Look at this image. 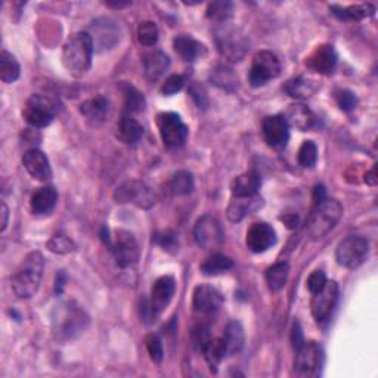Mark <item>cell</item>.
<instances>
[{
	"mask_svg": "<svg viewBox=\"0 0 378 378\" xmlns=\"http://www.w3.org/2000/svg\"><path fill=\"white\" fill-rule=\"evenodd\" d=\"M89 325L86 312L74 302H65L55 307L52 315V330L58 340L67 342L79 337Z\"/></svg>",
	"mask_w": 378,
	"mask_h": 378,
	"instance_id": "1",
	"label": "cell"
},
{
	"mask_svg": "<svg viewBox=\"0 0 378 378\" xmlns=\"http://www.w3.org/2000/svg\"><path fill=\"white\" fill-rule=\"evenodd\" d=\"M94 42L87 31H80L73 34L67 43L64 45L62 50V64L73 75H85L90 65H92L94 57Z\"/></svg>",
	"mask_w": 378,
	"mask_h": 378,
	"instance_id": "2",
	"label": "cell"
},
{
	"mask_svg": "<svg viewBox=\"0 0 378 378\" xmlns=\"http://www.w3.org/2000/svg\"><path fill=\"white\" fill-rule=\"evenodd\" d=\"M43 268L45 259L42 253L33 252L27 254L10 279L12 290H14L17 297L30 298L37 293L43 277Z\"/></svg>",
	"mask_w": 378,
	"mask_h": 378,
	"instance_id": "3",
	"label": "cell"
},
{
	"mask_svg": "<svg viewBox=\"0 0 378 378\" xmlns=\"http://www.w3.org/2000/svg\"><path fill=\"white\" fill-rule=\"evenodd\" d=\"M343 215V207L337 200L325 198L321 203L315 204L314 213L309 219V233L314 240L324 238L333 228L337 225Z\"/></svg>",
	"mask_w": 378,
	"mask_h": 378,
	"instance_id": "4",
	"label": "cell"
},
{
	"mask_svg": "<svg viewBox=\"0 0 378 378\" xmlns=\"http://www.w3.org/2000/svg\"><path fill=\"white\" fill-rule=\"evenodd\" d=\"M215 38L220 55L228 61L237 62L241 61V58L245 55V37L229 21L217 24V27L215 29Z\"/></svg>",
	"mask_w": 378,
	"mask_h": 378,
	"instance_id": "5",
	"label": "cell"
},
{
	"mask_svg": "<svg viewBox=\"0 0 378 378\" xmlns=\"http://www.w3.org/2000/svg\"><path fill=\"white\" fill-rule=\"evenodd\" d=\"M59 103L48 95H31L24 108V119L30 126L42 129L54 122L58 114Z\"/></svg>",
	"mask_w": 378,
	"mask_h": 378,
	"instance_id": "6",
	"label": "cell"
},
{
	"mask_svg": "<svg viewBox=\"0 0 378 378\" xmlns=\"http://www.w3.org/2000/svg\"><path fill=\"white\" fill-rule=\"evenodd\" d=\"M281 74V62L275 54L269 50H260L254 55L249 73V82L253 87L265 86Z\"/></svg>",
	"mask_w": 378,
	"mask_h": 378,
	"instance_id": "7",
	"label": "cell"
},
{
	"mask_svg": "<svg viewBox=\"0 0 378 378\" xmlns=\"http://www.w3.org/2000/svg\"><path fill=\"white\" fill-rule=\"evenodd\" d=\"M296 351H297L294 362L296 375L307 378L321 375V370L324 365V350L318 343L305 342Z\"/></svg>",
	"mask_w": 378,
	"mask_h": 378,
	"instance_id": "8",
	"label": "cell"
},
{
	"mask_svg": "<svg viewBox=\"0 0 378 378\" xmlns=\"http://www.w3.org/2000/svg\"><path fill=\"white\" fill-rule=\"evenodd\" d=\"M370 253V244L362 237H347L338 244L335 259L340 266L355 269L367 260Z\"/></svg>",
	"mask_w": 378,
	"mask_h": 378,
	"instance_id": "9",
	"label": "cell"
},
{
	"mask_svg": "<svg viewBox=\"0 0 378 378\" xmlns=\"http://www.w3.org/2000/svg\"><path fill=\"white\" fill-rule=\"evenodd\" d=\"M159 129L164 145L168 150L184 147L188 139V127L175 112H163L159 115Z\"/></svg>",
	"mask_w": 378,
	"mask_h": 378,
	"instance_id": "10",
	"label": "cell"
},
{
	"mask_svg": "<svg viewBox=\"0 0 378 378\" xmlns=\"http://www.w3.org/2000/svg\"><path fill=\"white\" fill-rule=\"evenodd\" d=\"M194 237L201 249L216 250L224 242L225 233L224 229H221L220 221L215 216L205 215L195 224Z\"/></svg>",
	"mask_w": 378,
	"mask_h": 378,
	"instance_id": "11",
	"label": "cell"
},
{
	"mask_svg": "<svg viewBox=\"0 0 378 378\" xmlns=\"http://www.w3.org/2000/svg\"><path fill=\"white\" fill-rule=\"evenodd\" d=\"M114 198L117 203H130L140 208H150L155 203V194L143 182L129 180L115 189Z\"/></svg>",
	"mask_w": 378,
	"mask_h": 378,
	"instance_id": "12",
	"label": "cell"
},
{
	"mask_svg": "<svg viewBox=\"0 0 378 378\" xmlns=\"http://www.w3.org/2000/svg\"><path fill=\"white\" fill-rule=\"evenodd\" d=\"M338 300V284L335 281H327L324 285V289L314 294L312 298V315L317 319L318 324L327 322L337 305Z\"/></svg>",
	"mask_w": 378,
	"mask_h": 378,
	"instance_id": "13",
	"label": "cell"
},
{
	"mask_svg": "<svg viewBox=\"0 0 378 378\" xmlns=\"http://www.w3.org/2000/svg\"><path fill=\"white\" fill-rule=\"evenodd\" d=\"M87 34L92 38L95 52L108 50L120 41V29L110 18H99L94 21L90 24Z\"/></svg>",
	"mask_w": 378,
	"mask_h": 378,
	"instance_id": "14",
	"label": "cell"
},
{
	"mask_svg": "<svg viewBox=\"0 0 378 378\" xmlns=\"http://www.w3.org/2000/svg\"><path fill=\"white\" fill-rule=\"evenodd\" d=\"M112 253L115 262L120 268H130L138 263L139 260V245L132 233L127 231H117L112 244Z\"/></svg>",
	"mask_w": 378,
	"mask_h": 378,
	"instance_id": "15",
	"label": "cell"
},
{
	"mask_svg": "<svg viewBox=\"0 0 378 378\" xmlns=\"http://www.w3.org/2000/svg\"><path fill=\"white\" fill-rule=\"evenodd\" d=\"M263 138L272 148H284L290 139V126L284 115H268L262 123Z\"/></svg>",
	"mask_w": 378,
	"mask_h": 378,
	"instance_id": "16",
	"label": "cell"
},
{
	"mask_svg": "<svg viewBox=\"0 0 378 378\" xmlns=\"http://www.w3.org/2000/svg\"><path fill=\"white\" fill-rule=\"evenodd\" d=\"M224 303V296L212 285H198L194 290L192 306L195 312L203 315H212Z\"/></svg>",
	"mask_w": 378,
	"mask_h": 378,
	"instance_id": "17",
	"label": "cell"
},
{
	"mask_svg": "<svg viewBox=\"0 0 378 378\" xmlns=\"http://www.w3.org/2000/svg\"><path fill=\"white\" fill-rule=\"evenodd\" d=\"M247 247L253 253H265L270 247L277 242V233L270 225L265 221L253 224L250 229L247 231Z\"/></svg>",
	"mask_w": 378,
	"mask_h": 378,
	"instance_id": "18",
	"label": "cell"
},
{
	"mask_svg": "<svg viewBox=\"0 0 378 378\" xmlns=\"http://www.w3.org/2000/svg\"><path fill=\"white\" fill-rule=\"evenodd\" d=\"M176 291V282L173 277H161L154 282L151 289L150 303L155 312V315H160L161 312L172 302V298Z\"/></svg>",
	"mask_w": 378,
	"mask_h": 378,
	"instance_id": "19",
	"label": "cell"
},
{
	"mask_svg": "<svg viewBox=\"0 0 378 378\" xmlns=\"http://www.w3.org/2000/svg\"><path fill=\"white\" fill-rule=\"evenodd\" d=\"M307 68L319 74H330L337 65V54L333 46L319 45L306 59Z\"/></svg>",
	"mask_w": 378,
	"mask_h": 378,
	"instance_id": "20",
	"label": "cell"
},
{
	"mask_svg": "<svg viewBox=\"0 0 378 378\" xmlns=\"http://www.w3.org/2000/svg\"><path fill=\"white\" fill-rule=\"evenodd\" d=\"M22 164L25 167V170L29 172V175L37 180H49L52 176L49 160L41 150L31 148L29 151H25L22 157Z\"/></svg>",
	"mask_w": 378,
	"mask_h": 378,
	"instance_id": "21",
	"label": "cell"
},
{
	"mask_svg": "<svg viewBox=\"0 0 378 378\" xmlns=\"http://www.w3.org/2000/svg\"><path fill=\"white\" fill-rule=\"evenodd\" d=\"M263 205V200L259 195L253 197H233L228 205V219L231 221H241L245 216L259 210Z\"/></svg>",
	"mask_w": 378,
	"mask_h": 378,
	"instance_id": "22",
	"label": "cell"
},
{
	"mask_svg": "<svg viewBox=\"0 0 378 378\" xmlns=\"http://www.w3.org/2000/svg\"><path fill=\"white\" fill-rule=\"evenodd\" d=\"M173 48L176 54L188 62H194L205 55V46L188 34L177 36L173 41Z\"/></svg>",
	"mask_w": 378,
	"mask_h": 378,
	"instance_id": "23",
	"label": "cell"
},
{
	"mask_svg": "<svg viewBox=\"0 0 378 378\" xmlns=\"http://www.w3.org/2000/svg\"><path fill=\"white\" fill-rule=\"evenodd\" d=\"M170 59L161 50H154L143 57V71L150 82H157L167 71Z\"/></svg>",
	"mask_w": 378,
	"mask_h": 378,
	"instance_id": "24",
	"label": "cell"
},
{
	"mask_svg": "<svg viewBox=\"0 0 378 378\" xmlns=\"http://www.w3.org/2000/svg\"><path fill=\"white\" fill-rule=\"evenodd\" d=\"M286 123H289L290 127H296L297 130H302V132H306V130H310L315 126V115L303 103H294V106H290L289 110L284 114Z\"/></svg>",
	"mask_w": 378,
	"mask_h": 378,
	"instance_id": "25",
	"label": "cell"
},
{
	"mask_svg": "<svg viewBox=\"0 0 378 378\" xmlns=\"http://www.w3.org/2000/svg\"><path fill=\"white\" fill-rule=\"evenodd\" d=\"M262 185V180L256 172H245L232 180L231 191L233 197H253Z\"/></svg>",
	"mask_w": 378,
	"mask_h": 378,
	"instance_id": "26",
	"label": "cell"
},
{
	"mask_svg": "<svg viewBox=\"0 0 378 378\" xmlns=\"http://www.w3.org/2000/svg\"><path fill=\"white\" fill-rule=\"evenodd\" d=\"M108 110H110L108 99L101 95L85 101L80 106V112L86 117V120L92 124H99L106 120V117L108 115Z\"/></svg>",
	"mask_w": 378,
	"mask_h": 378,
	"instance_id": "27",
	"label": "cell"
},
{
	"mask_svg": "<svg viewBox=\"0 0 378 378\" xmlns=\"http://www.w3.org/2000/svg\"><path fill=\"white\" fill-rule=\"evenodd\" d=\"M221 340H224V344L226 349V356L240 354L245 343V334H244L242 325L237 321L229 322L224 331V335H221Z\"/></svg>",
	"mask_w": 378,
	"mask_h": 378,
	"instance_id": "28",
	"label": "cell"
},
{
	"mask_svg": "<svg viewBox=\"0 0 378 378\" xmlns=\"http://www.w3.org/2000/svg\"><path fill=\"white\" fill-rule=\"evenodd\" d=\"M58 192L54 187L38 188L31 197V208L36 215H48L57 204Z\"/></svg>",
	"mask_w": 378,
	"mask_h": 378,
	"instance_id": "29",
	"label": "cell"
},
{
	"mask_svg": "<svg viewBox=\"0 0 378 378\" xmlns=\"http://www.w3.org/2000/svg\"><path fill=\"white\" fill-rule=\"evenodd\" d=\"M143 136L142 124L133 119L130 114H123L119 127H117V138L124 143H136Z\"/></svg>",
	"mask_w": 378,
	"mask_h": 378,
	"instance_id": "30",
	"label": "cell"
},
{
	"mask_svg": "<svg viewBox=\"0 0 378 378\" xmlns=\"http://www.w3.org/2000/svg\"><path fill=\"white\" fill-rule=\"evenodd\" d=\"M330 10H331V14L334 17H337L338 20H343V21H361L363 18L371 17L374 14V12H375V8L371 3L355 5V6H347V8H340V6L333 5L330 8Z\"/></svg>",
	"mask_w": 378,
	"mask_h": 378,
	"instance_id": "31",
	"label": "cell"
},
{
	"mask_svg": "<svg viewBox=\"0 0 378 378\" xmlns=\"http://www.w3.org/2000/svg\"><path fill=\"white\" fill-rule=\"evenodd\" d=\"M285 94H289L296 99H307L317 92L315 82L307 80L305 77H297V79L289 80L284 86Z\"/></svg>",
	"mask_w": 378,
	"mask_h": 378,
	"instance_id": "32",
	"label": "cell"
},
{
	"mask_svg": "<svg viewBox=\"0 0 378 378\" xmlns=\"http://www.w3.org/2000/svg\"><path fill=\"white\" fill-rule=\"evenodd\" d=\"M232 268H233L232 259H229L228 256H224V254H219V253L205 259L200 266L201 272L204 273L205 277L220 275V273L228 272Z\"/></svg>",
	"mask_w": 378,
	"mask_h": 378,
	"instance_id": "33",
	"label": "cell"
},
{
	"mask_svg": "<svg viewBox=\"0 0 378 378\" xmlns=\"http://www.w3.org/2000/svg\"><path fill=\"white\" fill-rule=\"evenodd\" d=\"M20 74L21 68L15 57L6 50H2V54H0V79L3 83L9 85L18 80Z\"/></svg>",
	"mask_w": 378,
	"mask_h": 378,
	"instance_id": "34",
	"label": "cell"
},
{
	"mask_svg": "<svg viewBox=\"0 0 378 378\" xmlns=\"http://www.w3.org/2000/svg\"><path fill=\"white\" fill-rule=\"evenodd\" d=\"M122 90L124 94V114L132 115L133 112H140L145 110V98H143V95L135 86L123 83Z\"/></svg>",
	"mask_w": 378,
	"mask_h": 378,
	"instance_id": "35",
	"label": "cell"
},
{
	"mask_svg": "<svg viewBox=\"0 0 378 378\" xmlns=\"http://www.w3.org/2000/svg\"><path fill=\"white\" fill-rule=\"evenodd\" d=\"M289 273H290V266L285 262H279L272 265L266 270V281L269 289L272 291H279L284 289V285L286 284V279H289Z\"/></svg>",
	"mask_w": 378,
	"mask_h": 378,
	"instance_id": "36",
	"label": "cell"
},
{
	"mask_svg": "<svg viewBox=\"0 0 378 378\" xmlns=\"http://www.w3.org/2000/svg\"><path fill=\"white\" fill-rule=\"evenodd\" d=\"M203 354H204L208 365H210L212 368H216L217 365L226 356V349H225L224 340H221V337L212 338V340L208 342V344L204 347Z\"/></svg>",
	"mask_w": 378,
	"mask_h": 378,
	"instance_id": "37",
	"label": "cell"
},
{
	"mask_svg": "<svg viewBox=\"0 0 378 378\" xmlns=\"http://www.w3.org/2000/svg\"><path fill=\"white\" fill-rule=\"evenodd\" d=\"M173 195H188L194 189V177L189 172H177L168 184Z\"/></svg>",
	"mask_w": 378,
	"mask_h": 378,
	"instance_id": "38",
	"label": "cell"
},
{
	"mask_svg": "<svg viewBox=\"0 0 378 378\" xmlns=\"http://www.w3.org/2000/svg\"><path fill=\"white\" fill-rule=\"evenodd\" d=\"M138 41L143 46H154L159 42V29L152 21L140 22L138 29Z\"/></svg>",
	"mask_w": 378,
	"mask_h": 378,
	"instance_id": "39",
	"label": "cell"
},
{
	"mask_svg": "<svg viewBox=\"0 0 378 378\" xmlns=\"http://www.w3.org/2000/svg\"><path fill=\"white\" fill-rule=\"evenodd\" d=\"M207 17L216 21L217 24L226 22L232 17V3L231 2H213L208 5Z\"/></svg>",
	"mask_w": 378,
	"mask_h": 378,
	"instance_id": "40",
	"label": "cell"
},
{
	"mask_svg": "<svg viewBox=\"0 0 378 378\" xmlns=\"http://www.w3.org/2000/svg\"><path fill=\"white\" fill-rule=\"evenodd\" d=\"M318 160V148L312 140H305L298 150V163L303 167H314Z\"/></svg>",
	"mask_w": 378,
	"mask_h": 378,
	"instance_id": "41",
	"label": "cell"
},
{
	"mask_svg": "<svg viewBox=\"0 0 378 378\" xmlns=\"http://www.w3.org/2000/svg\"><path fill=\"white\" fill-rule=\"evenodd\" d=\"M212 80L216 86L221 89H229L231 86H235L238 83L235 74L232 73V70H228L225 67H220L212 73Z\"/></svg>",
	"mask_w": 378,
	"mask_h": 378,
	"instance_id": "42",
	"label": "cell"
},
{
	"mask_svg": "<svg viewBox=\"0 0 378 378\" xmlns=\"http://www.w3.org/2000/svg\"><path fill=\"white\" fill-rule=\"evenodd\" d=\"M48 249L52 252V253H57V254H68L71 252L75 250V245L74 242L64 237V235H55L52 237L48 242Z\"/></svg>",
	"mask_w": 378,
	"mask_h": 378,
	"instance_id": "43",
	"label": "cell"
},
{
	"mask_svg": "<svg viewBox=\"0 0 378 378\" xmlns=\"http://www.w3.org/2000/svg\"><path fill=\"white\" fill-rule=\"evenodd\" d=\"M334 99L337 102V106L340 107L343 111H351L355 110L358 106V98L354 92H350L347 89H338L334 94Z\"/></svg>",
	"mask_w": 378,
	"mask_h": 378,
	"instance_id": "44",
	"label": "cell"
},
{
	"mask_svg": "<svg viewBox=\"0 0 378 378\" xmlns=\"http://www.w3.org/2000/svg\"><path fill=\"white\" fill-rule=\"evenodd\" d=\"M192 344L194 347L197 349L198 351H203L204 347L208 344V342L212 340V334H210V328L207 327V325L204 324H200L197 325V327H195L192 330Z\"/></svg>",
	"mask_w": 378,
	"mask_h": 378,
	"instance_id": "45",
	"label": "cell"
},
{
	"mask_svg": "<svg viewBox=\"0 0 378 378\" xmlns=\"http://www.w3.org/2000/svg\"><path fill=\"white\" fill-rule=\"evenodd\" d=\"M185 83H187L185 75L173 74L170 77H167L166 82L163 83V86H161V94L163 95H167V96H172V95L180 92V90L184 89Z\"/></svg>",
	"mask_w": 378,
	"mask_h": 378,
	"instance_id": "46",
	"label": "cell"
},
{
	"mask_svg": "<svg viewBox=\"0 0 378 378\" xmlns=\"http://www.w3.org/2000/svg\"><path fill=\"white\" fill-rule=\"evenodd\" d=\"M145 346H147L150 358L154 362L160 363L163 361V358H164V350H163V344L160 342V338L157 335H154V334L147 335V338H145Z\"/></svg>",
	"mask_w": 378,
	"mask_h": 378,
	"instance_id": "47",
	"label": "cell"
},
{
	"mask_svg": "<svg viewBox=\"0 0 378 378\" xmlns=\"http://www.w3.org/2000/svg\"><path fill=\"white\" fill-rule=\"evenodd\" d=\"M155 241L163 247V250L167 253H176L179 250V242L172 231H164L155 237Z\"/></svg>",
	"mask_w": 378,
	"mask_h": 378,
	"instance_id": "48",
	"label": "cell"
},
{
	"mask_svg": "<svg viewBox=\"0 0 378 378\" xmlns=\"http://www.w3.org/2000/svg\"><path fill=\"white\" fill-rule=\"evenodd\" d=\"M325 282H327V277H325L324 270H314L307 278V289L312 294L318 293L324 289Z\"/></svg>",
	"mask_w": 378,
	"mask_h": 378,
	"instance_id": "49",
	"label": "cell"
},
{
	"mask_svg": "<svg viewBox=\"0 0 378 378\" xmlns=\"http://www.w3.org/2000/svg\"><path fill=\"white\" fill-rule=\"evenodd\" d=\"M303 343H305V340H303L302 328H300L298 324H294V328H293V346L297 350Z\"/></svg>",
	"mask_w": 378,
	"mask_h": 378,
	"instance_id": "50",
	"label": "cell"
},
{
	"mask_svg": "<svg viewBox=\"0 0 378 378\" xmlns=\"http://www.w3.org/2000/svg\"><path fill=\"white\" fill-rule=\"evenodd\" d=\"M281 220H282L284 224H285L286 226H289L290 229H294V228L297 226V224H298V217H297L296 215H285V216L281 217Z\"/></svg>",
	"mask_w": 378,
	"mask_h": 378,
	"instance_id": "51",
	"label": "cell"
},
{
	"mask_svg": "<svg viewBox=\"0 0 378 378\" xmlns=\"http://www.w3.org/2000/svg\"><path fill=\"white\" fill-rule=\"evenodd\" d=\"M2 216H3V220H2V232H5L6 226H8V217H9V210L5 203H2Z\"/></svg>",
	"mask_w": 378,
	"mask_h": 378,
	"instance_id": "52",
	"label": "cell"
},
{
	"mask_svg": "<svg viewBox=\"0 0 378 378\" xmlns=\"http://www.w3.org/2000/svg\"><path fill=\"white\" fill-rule=\"evenodd\" d=\"M365 182H367L368 185L374 187L377 184V175H375V167L372 168V170L370 173H367V176H365Z\"/></svg>",
	"mask_w": 378,
	"mask_h": 378,
	"instance_id": "53",
	"label": "cell"
},
{
	"mask_svg": "<svg viewBox=\"0 0 378 378\" xmlns=\"http://www.w3.org/2000/svg\"><path fill=\"white\" fill-rule=\"evenodd\" d=\"M129 5V2H126V3H112V2H108L107 3V6H110V8H124V6H127Z\"/></svg>",
	"mask_w": 378,
	"mask_h": 378,
	"instance_id": "54",
	"label": "cell"
}]
</instances>
